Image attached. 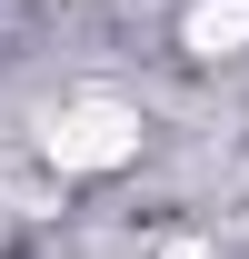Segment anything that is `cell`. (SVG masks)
Here are the masks:
<instances>
[{"mask_svg": "<svg viewBox=\"0 0 249 259\" xmlns=\"http://www.w3.org/2000/svg\"><path fill=\"white\" fill-rule=\"evenodd\" d=\"M189 50H199V60L249 50V0H199V10H189Z\"/></svg>", "mask_w": 249, "mask_h": 259, "instance_id": "obj_2", "label": "cell"}, {"mask_svg": "<svg viewBox=\"0 0 249 259\" xmlns=\"http://www.w3.org/2000/svg\"><path fill=\"white\" fill-rule=\"evenodd\" d=\"M130 150H140V120H130L120 100H70V110H50V160L60 169H120Z\"/></svg>", "mask_w": 249, "mask_h": 259, "instance_id": "obj_1", "label": "cell"}]
</instances>
